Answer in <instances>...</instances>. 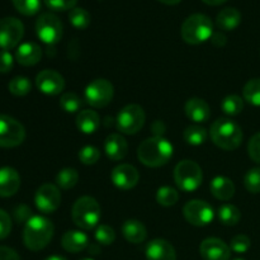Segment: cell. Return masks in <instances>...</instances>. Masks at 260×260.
<instances>
[{"mask_svg": "<svg viewBox=\"0 0 260 260\" xmlns=\"http://www.w3.org/2000/svg\"><path fill=\"white\" fill-rule=\"evenodd\" d=\"M173 145L164 137H150L137 149V157L149 168H159L168 164L173 157Z\"/></svg>", "mask_w": 260, "mask_h": 260, "instance_id": "6da1fadb", "label": "cell"}, {"mask_svg": "<svg viewBox=\"0 0 260 260\" xmlns=\"http://www.w3.org/2000/svg\"><path fill=\"white\" fill-rule=\"evenodd\" d=\"M55 228L48 218L43 216H32L25 222L23 230V243L25 248L32 251L45 249L52 240Z\"/></svg>", "mask_w": 260, "mask_h": 260, "instance_id": "7a4b0ae2", "label": "cell"}, {"mask_svg": "<svg viewBox=\"0 0 260 260\" xmlns=\"http://www.w3.org/2000/svg\"><path fill=\"white\" fill-rule=\"evenodd\" d=\"M211 139L220 149L235 150L243 141V131L240 126L229 118H218L211 126Z\"/></svg>", "mask_w": 260, "mask_h": 260, "instance_id": "3957f363", "label": "cell"}, {"mask_svg": "<svg viewBox=\"0 0 260 260\" xmlns=\"http://www.w3.org/2000/svg\"><path fill=\"white\" fill-rule=\"evenodd\" d=\"M180 35L189 45H200L211 40L213 35V23L207 15L201 13L192 14L183 22Z\"/></svg>", "mask_w": 260, "mask_h": 260, "instance_id": "277c9868", "label": "cell"}, {"mask_svg": "<svg viewBox=\"0 0 260 260\" xmlns=\"http://www.w3.org/2000/svg\"><path fill=\"white\" fill-rule=\"evenodd\" d=\"M71 217L74 223L83 230H91L98 225L102 217V210L95 198L84 196L74 203Z\"/></svg>", "mask_w": 260, "mask_h": 260, "instance_id": "5b68a950", "label": "cell"}, {"mask_svg": "<svg viewBox=\"0 0 260 260\" xmlns=\"http://www.w3.org/2000/svg\"><path fill=\"white\" fill-rule=\"evenodd\" d=\"M174 180L183 192H194L202 184L203 174L200 165L192 160H183L178 162L174 169Z\"/></svg>", "mask_w": 260, "mask_h": 260, "instance_id": "8992f818", "label": "cell"}, {"mask_svg": "<svg viewBox=\"0 0 260 260\" xmlns=\"http://www.w3.org/2000/svg\"><path fill=\"white\" fill-rule=\"evenodd\" d=\"M62 23L57 15L52 13H43L36 22V33L43 43L53 46L62 38Z\"/></svg>", "mask_w": 260, "mask_h": 260, "instance_id": "52a82bcc", "label": "cell"}, {"mask_svg": "<svg viewBox=\"0 0 260 260\" xmlns=\"http://www.w3.org/2000/svg\"><path fill=\"white\" fill-rule=\"evenodd\" d=\"M145 119L146 116L141 107L137 104H128L121 109L116 118V124L122 134L135 135L141 131L145 124Z\"/></svg>", "mask_w": 260, "mask_h": 260, "instance_id": "ba28073f", "label": "cell"}, {"mask_svg": "<svg viewBox=\"0 0 260 260\" xmlns=\"http://www.w3.org/2000/svg\"><path fill=\"white\" fill-rule=\"evenodd\" d=\"M25 129L19 121L7 114H0V147L12 149L24 141Z\"/></svg>", "mask_w": 260, "mask_h": 260, "instance_id": "9c48e42d", "label": "cell"}, {"mask_svg": "<svg viewBox=\"0 0 260 260\" xmlns=\"http://www.w3.org/2000/svg\"><path fill=\"white\" fill-rule=\"evenodd\" d=\"M113 85L107 79H95L88 84L84 91L86 103L94 108H104L108 106L113 99Z\"/></svg>", "mask_w": 260, "mask_h": 260, "instance_id": "30bf717a", "label": "cell"}, {"mask_svg": "<svg viewBox=\"0 0 260 260\" xmlns=\"http://www.w3.org/2000/svg\"><path fill=\"white\" fill-rule=\"evenodd\" d=\"M24 35V25L14 17L0 19V48L9 51L17 47Z\"/></svg>", "mask_w": 260, "mask_h": 260, "instance_id": "8fae6325", "label": "cell"}, {"mask_svg": "<svg viewBox=\"0 0 260 260\" xmlns=\"http://www.w3.org/2000/svg\"><path fill=\"white\" fill-rule=\"evenodd\" d=\"M183 215L190 225L202 228V226H207L212 222L213 217H215V211H213L212 206L208 205L206 201L193 200L185 203L184 208H183Z\"/></svg>", "mask_w": 260, "mask_h": 260, "instance_id": "7c38bea8", "label": "cell"}, {"mask_svg": "<svg viewBox=\"0 0 260 260\" xmlns=\"http://www.w3.org/2000/svg\"><path fill=\"white\" fill-rule=\"evenodd\" d=\"M36 207L43 213H52L60 207L61 193L55 184L45 183L37 189L35 196Z\"/></svg>", "mask_w": 260, "mask_h": 260, "instance_id": "4fadbf2b", "label": "cell"}, {"mask_svg": "<svg viewBox=\"0 0 260 260\" xmlns=\"http://www.w3.org/2000/svg\"><path fill=\"white\" fill-rule=\"evenodd\" d=\"M36 85L41 93L47 95H57L65 89V79L55 70H43L36 76Z\"/></svg>", "mask_w": 260, "mask_h": 260, "instance_id": "5bb4252c", "label": "cell"}, {"mask_svg": "<svg viewBox=\"0 0 260 260\" xmlns=\"http://www.w3.org/2000/svg\"><path fill=\"white\" fill-rule=\"evenodd\" d=\"M200 254L203 260H229L231 249L221 239L208 238L201 243Z\"/></svg>", "mask_w": 260, "mask_h": 260, "instance_id": "9a60e30c", "label": "cell"}, {"mask_svg": "<svg viewBox=\"0 0 260 260\" xmlns=\"http://www.w3.org/2000/svg\"><path fill=\"white\" fill-rule=\"evenodd\" d=\"M111 179L118 189H132L139 183V170L131 164H121L112 170Z\"/></svg>", "mask_w": 260, "mask_h": 260, "instance_id": "2e32d148", "label": "cell"}, {"mask_svg": "<svg viewBox=\"0 0 260 260\" xmlns=\"http://www.w3.org/2000/svg\"><path fill=\"white\" fill-rule=\"evenodd\" d=\"M147 260H177L175 249L164 239H155L146 246Z\"/></svg>", "mask_w": 260, "mask_h": 260, "instance_id": "e0dca14e", "label": "cell"}, {"mask_svg": "<svg viewBox=\"0 0 260 260\" xmlns=\"http://www.w3.org/2000/svg\"><path fill=\"white\" fill-rule=\"evenodd\" d=\"M20 177L15 169L10 167L0 168V197L8 198L19 190Z\"/></svg>", "mask_w": 260, "mask_h": 260, "instance_id": "ac0fdd59", "label": "cell"}, {"mask_svg": "<svg viewBox=\"0 0 260 260\" xmlns=\"http://www.w3.org/2000/svg\"><path fill=\"white\" fill-rule=\"evenodd\" d=\"M104 151L109 159L118 161L126 157L128 152V144L122 135L111 134L104 141Z\"/></svg>", "mask_w": 260, "mask_h": 260, "instance_id": "d6986e66", "label": "cell"}, {"mask_svg": "<svg viewBox=\"0 0 260 260\" xmlns=\"http://www.w3.org/2000/svg\"><path fill=\"white\" fill-rule=\"evenodd\" d=\"M184 112L188 118L196 123L207 122L211 117L210 106L201 98L188 99L184 106Z\"/></svg>", "mask_w": 260, "mask_h": 260, "instance_id": "ffe728a7", "label": "cell"}, {"mask_svg": "<svg viewBox=\"0 0 260 260\" xmlns=\"http://www.w3.org/2000/svg\"><path fill=\"white\" fill-rule=\"evenodd\" d=\"M42 58V48L35 42H25L18 47L15 60L22 66H33Z\"/></svg>", "mask_w": 260, "mask_h": 260, "instance_id": "44dd1931", "label": "cell"}, {"mask_svg": "<svg viewBox=\"0 0 260 260\" xmlns=\"http://www.w3.org/2000/svg\"><path fill=\"white\" fill-rule=\"evenodd\" d=\"M61 245L69 253H80L89 246L88 235L78 230L66 231L61 239Z\"/></svg>", "mask_w": 260, "mask_h": 260, "instance_id": "7402d4cb", "label": "cell"}, {"mask_svg": "<svg viewBox=\"0 0 260 260\" xmlns=\"http://www.w3.org/2000/svg\"><path fill=\"white\" fill-rule=\"evenodd\" d=\"M210 189L213 197L220 201H230L235 194V184L233 180L221 175L213 178L210 184Z\"/></svg>", "mask_w": 260, "mask_h": 260, "instance_id": "603a6c76", "label": "cell"}, {"mask_svg": "<svg viewBox=\"0 0 260 260\" xmlns=\"http://www.w3.org/2000/svg\"><path fill=\"white\" fill-rule=\"evenodd\" d=\"M122 234L131 244H141L146 240L147 230L142 222L137 220H127L122 225Z\"/></svg>", "mask_w": 260, "mask_h": 260, "instance_id": "cb8c5ba5", "label": "cell"}, {"mask_svg": "<svg viewBox=\"0 0 260 260\" xmlns=\"http://www.w3.org/2000/svg\"><path fill=\"white\" fill-rule=\"evenodd\" d=\"M101 126V118L95 111L84 109L76 116V127L80 132L85 135H91Z\"/></svg>", "mask_w": 260, "mask_h": 260, "instance_id": "d4e9b609", "label": "cell"}, {"mask_svg": "<svg viewBox=\"0 0 260 260\" xmlns=\"http://www.w3.org/2000/svg\"><path fill=\"white\" fill-rule=\"evenodd\" d=\"M241 23V14L235 8H225L218 13L216 24L222 30H234Z\"/></svg>", "mask_w": 260, "mask_h": 260, "instance_id": "484cf974", "label": "cell"}, {"mask_svg": "<svg viewBox=\"0 0 260 260\" xmlns=\"http://www.w3.org/2000/svg\"><path fill=\"white\" fill-rule=\"evenodd\" d=\"M184 141L188 145H192V146H200V145L205 144L207 141V129L205 127L197 126V124H193L185 128L184 134Z\"/></svg>", "mask_w": 260, "mask_h": 260, "instance_id": "4316f807", "label": "cell"}, {"mask_svg": "<svg viewBox=\"0 0 260 260\" xmlns=\"http://www.w3.org/2000/svg\"><path fill=\"white\" fill-rule=\"evenodd\" d=\"M218 218L221 222L226 226H235L238 225L241 218L240 210L234 205H222L218 208Z\"/></svg>", "mask_w": 260, "mask_h": 260, "instance_id": "83f0119b", "label": "cell"}, {"mask_svg": "<svg viewBox=\"0 0 260 260\" xmlns=\"http://www.w3.org/2000/svg\"><path fill=\"white\" fill-rule=\"evenodd\" d=\"M79 180V173L74 168H65L56 175V183L62 189H71Z\"/></svg>", "mask_w": 260, "mask_h": 260, "instance_id": "f1b7e54d", "label": "cell"}, {"mask_svg": "<svg viewBox=\"0 0 260 260\" xmlns=\"http://www.w3.org/2000/svg\"><path fill=\"white\" fill-rule=\"evenodd\" d=\"M243 95L248 103L260 107V78L249 80L243 89Z\"/></svg>", "mask_w": 260, "mask_h": 260, "instance_id": "f546056e", "label": "cell"}, {"mask_svg": "<svg viewBox=\"0 0 260 260\" xmlns=\"http://www.w3.org/2000/svg\"><path fill=\"white\" fill-rule=\"evenodd\" d=\"M69 20L73 24V27H75L76 29H85L90 24V13L88 10L83 9V8H74L70 10V14H69Z\"/></svg>", "mask_w": 260, "mask_h": 260, "instance_id": "4dcf8cb0", "label": "cell"}, {"mask_svg": "<svg viewBox=\"0 0 260 260\" xmlns=\"http://www.w3.org/2000/svg\"><path fill=\"white\" fill-rule=\"evenodd\" d=\"M221 108L229 116H238V114H240L243 112L244 101L241 96L235 95V94L228 95L221 102Z\"/></svg>", "mask_w": 260, "mask_h": 260, "instance_id": "1f68e13d", "label": "cell"}, {"mask_svg": "<svg viewBox=\"0 0 260 260\" xmlns=\"http://www.w3.org/2000/svg\"><path fill=\"white\" fill-rule=\"evenodd\" d=\"M32 89V83L25 76H15L9 83V91L15 96H24Z\"/></svg>", "mask_w": 260, "mask_h": 260, "instance_id": "d6a6232c", "label": "cell"}, {"mask_svg": "<svg viewBox=\"0 0 260 260\" xmlns=\"http://www.w3.org/2000/svg\"><path fill=\"white\" fill-rule=\"evenodd\" d=\"M179 200V193L177 189L172 187H161L157 189L156 201L160 206L164 207H172Z\"/></svg>", "mask_w": 260, "mask_h": 260, "instance_id": "836d02e7", "label": "cell"}, {"mask_svg": "<svg viewBox=\"0 0 260 260\" xmlns=\"http://www.w3.org/2000/svg\"><path fill=\"white\" fill-rule=\"evenodd\" d=\"M60 106L66 113H75L83 106L80 96L78 94L73 93V91H68L63 93L60 98Z\"/></svg>", "mask_w": 260, "mask_h": 260, "instance_id": "e575fe53", "label": "cell"}, {"mask_svg": "<svg viewBox=\"0 0 260 260\" xmlns=\"http://www.w3.org/2000/svg\"><path fill=\"white\" fill-rule=\"evenodd\" d=\"M12 3L23 15H35L41 9V0H12Z\"/></svg>", "mask_w": 260, "mask_h": 260, "instance_id": "d590c367", "label": "cell"}, {"mask_svg": "<svg viewBox=\"0 0 260 260\" xmlns=\"http://www.w3.org/2000/svg\"><path fill=\"white\" fill-rule=\"evenodd\" d=\"M95 240L99 245H111L116 240V233L113 228L108 225H101L95 230Z\"/></svg>", "mask_w": 260, "mask_h": 260, "instance_id": "8d00e7d4", "label": "cell"}, {"mask_svg": "<svg viewBox=\"0 0 260 260\" xmlns=\"http://www.w3.org/2000/svg\"><path fill=\"white\" fill-rule=\"evenodd\" d=\"M244 185L250 193H260V168H253L246 173Z\"/></svg>", "mask_w": 260, "mask_h": 260, "instance_id": "74e56055", "label": "cell"}, {"mask_svg": "<svg viewBox=\"0 0 260 260\" xmlns=\"http://www.w3.org/2000/svg\"><path fill=\"white\" fill-rule=\"evenodd\" d=\"M101 157V151L94 146H85L79 151V159L84 165H93Z\"/></svg>", "mask_w": 260, "mask_h": 260, "instance_id": "f35d334b", "label": "cell"}, {"mask_svg": "<svg viewBox=\"0 0 260 260\" xmlns=\"http://www.w3.org/2000/svg\"><path fill=\"white\" fill-rule=\"evenodd\" d=\"M251 241L246 235H236L231 239L230 249L238 254H244L250 249Z\"/></svg>", "mask_w": 260, "mask_h": 260, "instance_id": "ab89813d", "label": "cell"}, {"mask_svg": "<svg viewBox=\"0 0 260 260\" xmlns=\"http://www.w3.org/2000/svg\"><path fill=\"white\" fill-rule=\"evenodd\" d=\"M78 0H45L47 8L55 10V12H65L75 8Z\"/></svg>", "mask_w": 260, "mask_h": 260, "instance_id": "60d3db41", "label": "cell"}, {"mask_svg": "<svg viewBox=\"0 0 260 260\" xmlns=\"http://www.w3.org/2000/svg\"><path fill=\"white\" fill-rule=\"evenodd\" d=\"M12 225L10 216L0 208V240H4L9 236L10 231H12Z\"/></svg>", "mask_w": 260, "mask_h": 260, "instance_id": "b9f144b4", "label": "cell"}, {"mask_svg": "<svg viewBox=\"0 0 260 260\" xmlns=\"http://www.w3.org/2000/svg\"><path fill=\"white\" fill-rule=\"evenodd\" d=\"M248 152L249 156H250L254 161L260 164V132L254 135L250 139L248 145Z\"/></svg>", "mask_w": 260, "mask_h": 260, "instance_id": "7bdbcfd3", "label": "cell"}, {"mask_svg": "<svg viewBox=\"0 0 260 260\" xmlns=\"http://www.w3.org/2000/svg\"><path fill=\"white\" fill-rule=\"evenodd\" d=\"M14 65V57L9 51H0V73L7 74L9 73Z\"/></svg>", "mask_w": 260, "mask_h": 260, "instance_id": "ee69618b", "label": "cell"}, {"mask_svg": "<svg viewBox=\"0 0 260 260\" xmlns=\"http://www.w3.org/2000/svg\"><path fill=\"white\" fill-rule=\"evenodd\" d=\"M14 217L18 223L27 222L32 217V211H30V208L28 206L20 205L14 210Z\"/></svg>", "mask_w": 260, "mask_h": 260, "instance_id": "f6af8a7d", "label": "cell"}, {"mask_svg": "<svg viewBox=\"0 0 260 260\" xmlns=\"http://www.w3.org/2000/svg\"><path fill=\"white\" fill-rule=\"evenodd\" d=\"M0 260H20L17 251L8 246H0Z\"/></svg>", "mask_w": 260, "mask_h": 260, "instance_id": "bcb514c9", "label": "cell"}, {"mask_svg": "<svg viewBox=\"0 0 260 260\" xmlns=\"http://www.w3.org/2000/svg\"><path fill=\"white\" fill-rule=\"evenodd\" d=\"M211 42H212V45L215 47H223L226 45V42H228V37L223 33L216 32L211 37Z\"/></svg>", "mask_w": 260, "mask_h": 260, "instance_id": "7dc6e473", "label": "cell"}, {"mask_svg": "<svg viewBox=\"0 0 260 260\" xmlns=\"http://www.w3.org/2000/svg\"><path fill=\"white\" fill-rule=\"evenodd\" d=\"M151 129L152 132H154V136L162 137V135L167 131V126H165V123L162 121L156 119V121H154V123L151 124Z\"/></svg>", "mask_w": 260, "mask_h": 260, "instance_id": "c3c4849f", "label": "cell"}, {"mask_svg": "<svg viewBox=\"0 0 260 260\" xmlns=\"http://www.w3.org/2000/svg\"><path fill=\"white\" fill-rule=\"evenodd\" d=\"M88 250L89 253L93 254V255H96V254L101 253V246H99V244H90V245L88 246Z\"/></svg>", "mask_w": 260, "mask_h": 260, "instance_id": "681fc988", "label": "cell"}, {"mask_svg": "<svg viewBox=\"0 0 260 260\" xmlns=\"http://www.w3.org/2000/svg\"><path fill=\"white\" fill-rule=\"evenodd\" d=\"M203 3H206L207 5H213V7H217V5H221L223 4V3H226L228 0H202Z\"/></svg>", "mask_w": 260, "mask_h": 260, "instance_id": "f907efd6", "label": "cell"}, {"mask_svg": "<svg viewBox=\"0 0 260 260\" xmlns=\"http://www.w3.org/2000/svg\"><path fill=\"white\" fill-rule=\"evenodd\" d=\"M159 2L162 3V4H165V5H177V4H179L182 0H159Z\"/></svg>", "mask_w": 260, "mask_h": 260, "instance_id": "816d5d0a", "label": "cell"}, {"mask_svg": "<svg viewBox=\"0 0 260 260\" xmlns=\"http://www.w3.org/2000/svg\"><path fill=\"white\" fill-rule=\"evenodd\" d=\"M45 260H68V259L63 258V256L61 255H52V256H48V258H46Z\"/></svg>", "mask_w": 260, "mask_h": 260, "instance_id": "f5cc1de1", "label": "cell"}, {"mask_svg": "<svg viewBox=\"0 0 260 260\" xmlns=\"http://www.w3.org/2000/svg\"><path fill=\"white\" fill-rule=\"evenodd\" d=\"M81 260H93V259H81Z\"/></svg>", "mask_w": 260, "mask_h": 260, "instance_id": "db71d44e", "label": "cell"}, {"mask_svg": "<svg viewBox=\"0 0 260 260\" xmlns=\"http://www.w3.org/2000/svg\"><path fill=\"white\" fill-rule=\"evenodd\" d=\"M235 260H244V259H235Z\"/></svg>", "mask_w": 260, "mask_h": 260, "instance_id": "11a10c76", "label": "cell"}]
</instances>
